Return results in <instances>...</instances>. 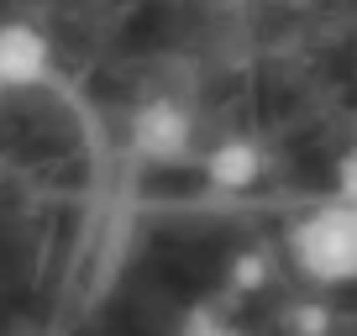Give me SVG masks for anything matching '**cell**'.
Returning <instances> with one entry per match:
<instances>
[{"mask_svg": "<svg viewBox=\"0 0 357 336\" xmlns=\"http://www.w3.org/2000/svg\"><path fill=\"white\" fill-rule=\"evenodd\" d=\"M289 263L315 289H347L357 284V211L347 200H315L284 236Z\"/></svg>", "mask_w": 357, "mask_h": 336, "instance_id": "1", "label": "cell"}, {"mask_svg": "<svg viewBox=\"0 0 357 336\" xmlns=\"http://www.w3.org/2000/svg\"><path fill=\"white\" fill-rule=\"evenodd\" d=\"M126 153L147 168H174L195 153V121L184 105H174L168 95H153L132 111L126 121Z\"/></svg>", "mask_w": 357, "mask_h": 336, "instance_id": "2", "label": "cell"}, {"mask_svg": "<svg viewBox=\"0 0 357 336\" xmlns=\"http://www.w3.org/2000/svg\"><path fill=\"white\" fill-rule=\"evenodd\" d=\"M53 79V37L37 22H0V90H37Z\"/></svg>", "mask_w": 357, "mask_h": 336, "instance_id": "3", "label": "cell"}, {"mask_svg": "<svg viewBox=\"0 0 357 336\" xmlns=\"http://www.w3.org/2000/svg\"><path fill=\"white\" fill-rule=\"evenodd\" d=\"M200 174H205V184L221 190V194H247L257 179H263V147H257L252 137H242V132L221 137V142L205 153Z\"/></svg>", "mask_w": 357, "mask_h": 336, "instance_id": "4", "label": "cell"}, {"mask_svg": "<svg viewBox=\"0 0 357 336\" xmlns=\"http://www.w3.org/2000/svg\"><path fill=\"white\" fill-rule=\"evenodd\" d=\"M284 326H289L294 336H331L336 310L326 300H294V305H284Z\"/></svg>", "mask_w": 357, "mask_h": 336, "instance_id": "5", "label": "cell"}, {"mask_svg": "<svg viewBox=\"0 0 357 336\" xmlns=\"http://www.w3.org/2000/svg\"><path fill=\"white\" fill-rule=\"evenodd\" d=\"M178 336H242L231 321H226L221 310H215L211 300H200V305H190L184 310V321H178Z\"/></svg>", "mask_w": 357, "mask_h": 336, "instance_id": "6", "label": "cell"}, {"mask_svg": "<svg viewBox=\"0 0 357 336\" xmlns=\"http://www.w3.org/2000/svg\"><path fill=\"white\" fill-rule=\"evenodd\" d=\"M226 284H231V294H257L268 284V258L263 252H236L231 268H226Z\"/></svg>", "mask_w": 357, "mask_h": 336, "instance_id": "7", "label": "cell"}, {"mask_svg": "<svg viewBox=\"0 0 357 336\" xmlns=\"http://www.w3.org/2000/svg\"><path fill=\"white\" fill-rule=\"evenodd\" d=\"M331 194H336V200H347V205L357 211V142L331 163Z\"/></svg>", "mask_w": 357, "mask_h": 336, "instance_id": "8", "label": "cell"}]
</instances>
